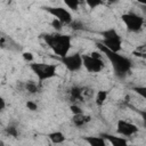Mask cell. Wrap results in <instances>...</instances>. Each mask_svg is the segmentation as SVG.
Segmentation results:
<instances>
[{"mask_svg": "<svg viewBox=\"0 0 146 146\" xmlns=\"http://www.w3.org/2000/svg\"><path fill=\"white\" fill-rule=\"evenodd\" d=\"M98 49L107 57V59L111 62L112 64V67H113V71H114V74L117 79H124L128 74H130L131 70H132V66H133V63L132 60L124 56V55H121L120 52H114V51H111L110 49H107L105 46H103L102 43L97 42L96 43Z\"/></svg>", "mask_w": 146, "mask_h": 146, "instance_id": "cell-1", "label": "cell"}, {"mask_svg": "<svg viewBox=\"0 0 146 146\" xmlns=\"http://www.w3.org/2000/svg\"><path fill=\"white\" fill-rule=\"evenodd\" d=\"M40 36L44 41V43L58 57L66 56L71 50L72 36L70 34H64L60 32H52V33H42Z\"/></svg>", "mask_w": 146, "mask_h": 146, "instance_id": "cell-2", "label": "cell"}, {"mask_svg": "<svg viewBox=\"0 0 146 146\" xmlns=\"http://www.w3.org/2000/svg\"><path fill=\"white\" fill-rule=\"evenodd\" d=\"M99 34L102 36V40H100L99 43L105 46L111 51H114V52H120L121 51L123 40H122V36L117 33V31L115 29L104 30Z\"/></svg>", "mask_w": 146, "mask_h": 146, "instance_id": "cell-3", "label": "cell"}, {"mask_svg": "<svg viewBox=\"0 0 146 146\" xmlns=\"http://www.w3.org/2000/svg\"><path fill=\"white\" fill-rule=\"evenodd\" d=\"M31 71L36 76L38 81L42 83L43 81L50 80L56 76L57 73V65L56 64H48V63H35L31 62L30 64Z\"/></svg>", "mask_w": 146, "mask_h": 146, "instance_id": "cell-4", "label": "cell"}, {"mask_svg": "<svg viewBox=\"0 0 146 146\" xmlns=\"http://www.w3.org/2000/svg\"><path fill=\"white\" fill-rule=\"evenodd\" d=\"M82 66L89 73H99L105 68V63L102 59L100 54L91 52L82 55Z\"/></svg>", "mask_w": 146, "mask_h": 146, "instance_id": "cell-5", "label": "cell"}, {"mask_svg": "<svg viewBox=\"0 0 146 146\" xmlns=\"http://www.w3.org/2000/svg\"><path fill=\"white\" fill-rule=\"evenodd\" d=\"M121 19H122L123 24L125 25V27H127V30L129 32L138 33V32H140L143 30L144 17L140 16L139 14H137V13L129 11V13L122 14L121 15Z\"/></svg>", "mask_w": 146, "mask_h": 146, "instance_id": "cell-6", "label": "cell"}, {"mask_svg": "<svg viewBox=\"0 0 146 146\" xmlns=\"http://www.w3.org/2000/svg\"><path fill=\"white\" fill-rule=\"evenodd\" d=\"M94 96V89L88 87H80V86H73L67 91V98L71 103H82L86 102L89 98H92Z\"/></svg>", "mask_w": 146, "mask_h": 146, "instance_id": "cell-7", "label": "cell"}, {"mask_svg": "<svg viewBox=\"0 0 146 146\" xmlns=\"http://www.w3.org/2000/svg\"><path fill=\"white\" fill-rule=\"evenodd\" d=\"M41 9H43L44 11H47L48 14L54 16V18L58 19L63 25H68L73 21V17H72V14L70 13V10H67L64 7L44 6V7H41Z\"/></svg>", "mask_w": 146, "mask_h": 146, "instance_id": "cell-8", "label": "cell"}, {"mask_svg": "<svg viewBox=\"0 0 146 146\" xmlns=\"http://www.w3.org/2000/svg\"><path fill=\"white\" fill-rule=\"evenodd\" d=\"M59 60L70 72H78L82 68V55L80 52L67 54L64 57H59Z\"/></svg>", "mask_w": 146, "mask_h": 146, "instance_id": "cell-9", "label": "cell"}, {"mask_svg": "<svg viewBox=\"0 0 146 146\" xmlns=\"http://www.w3.org/2000/svg\"><path fill=\"white\" fill-rule=\"evenodd\" d=\"M116 132L123 137H130L138 132V127L129 121L119 120L116 123Z\"/></svg>", "mask_w": 146, "mask_h": 146, "instance_id": "cell-10", "label": "cell"}, {"mask_svg": "<svg viewBox=\"0 0 146 146\" xmlns=\"http://www.w3.org/2000/svg\"><path fill=\"white\" fill-rule=\"evenodd\" d=\"M99 136H102L106 141H108L113 146H127L128 145V140L124 137H117V136L110 135V133H100Z\"/></svg>", "mask_w": 146, "mask_h": 146, "instance_id": "cell-11", "label": "cell"}, {"mask_svg": "<svg viewBox=\"0 0 146 146\" xmlns=\"http://www.w3.org/2000/svg\"><path fill=\"white\" fill-rule=\"evenodd\" d=\"M90 121H91V116L84 114L83 112L79 113V114H73V116H72V123H73V125H75L78 128L86 125Z\"/></svg>", "mask_w": 146, "mask_h": 146, "instance_id": "cell-12", "label": "cell"}, {"mask_svg": "<svg viewBox=\"0 0 146 146\" xmlns=\"http://www.w3.org/2000/svg\"><path fill=\"white\" fill-rule=\"evenodd\" d=\"M48 138L52 144H62L65 140V135L62 131H52L48 133Z\"/></svg>", "mask_w": 146, "mask_h": 146, "instance_id": "cell-13", "label": "cell"}, {"mask_svg": "<svg viewBox=\"0 0 146 146\" xmlns=\"http://www.w3.org/2000/svg\"><path fill=\"white\" fill-rule=\"evenodd\" d=\"M84 140L91 146H106V144H107V141L102 136H98V137H84Z\"/></svg>", "mask_w": 146, "mask_h": 146, "instance_id": "cell-14", "label": "cell"}, {"mask_svg": "<svg viewBox=\"0 0 146 146\" xmlns=\"http://www.w3.org/2000/svg\"><path fill=\"white\" fill-rule=\"evenodd\" d=\"M41 83L40 82H38V83H35L34 81H27L26 83H25V90L29 92V94H38V92H40V90H41V86H40Z\"/></svg>", "mask_w": 146, "mask_h": 146, "instance_id": "cell-15", "label": "cell"}, {"mask_svg": "<svg viewBox=\"0 0 146 146\" xmlns=\"http://www.w3.org/2000/svg\"><path fill=\"white\" fill-rule=\"evenodd\" d=\"M107 96H108V94H107V91L106 90H99L97 94H96V105L97 106H102L104 103H105V100L107 99Z\"/></svg>", "mask_w": 146, "mask_h": 146, "instance_id": "cell-16", "label": "cell"}, {"mask_svg": "<svg viewBox=\"0 0 146 146\" xmlns=\"http://www.w3.org/2000/svg\"><path fill=\"white\" fill-rule=\"evenodd\" d=\"M62 1L65 3V6L70 10H73V11H76L81 3V0H62Z\"/></svg>", "mask_w": 146, "mask_h": 146, "instance_id": "cell-17", "label": "cell"}, {"mask_svg": "<svg viewBox=\"0 0 146 146\" xmlns=\"http://www.w3.org/2000/svg\"><path fill=\"white\" fill-rule=\"evenodd\" d=\"M5 132H6V135H8V136H10V137H14V138L18 137V135H19L18 128H17L16 125H13V124L8 125V127L5 129Z\"/></svg>", "mask_w": 146, "mask_h": 146, "instance_id": "cell-18", "label": "cell"}, {"mask_svg": "<svg viewBox=\"0 0 146 146\" xmlns=\"http://www.w3.org/2000/svg\"><path fill=\"white\" fill-rule=\"evenodd\" d=\"M84 1L90 9H96L97 7H100L104 5V0H84Z\"/></svg>", "mask_w": 146, "mask_h": 146, "instance_id": "cell-19", "label": "cell"}, {"mask_svg": "<svg viewBox=\"0 0 146 146\" xmlns=\"http://www.w3.org/2000/svg\"><path fill=\"white\" fill-rule=\"evenodd\" d=\"M73 30H75V31H79V30H86V25L81 22V21H72L70 24H68Z\"/></svg>", "mask_w": 146, "mask_h": 146, "instance_id": "cell-20", "label": "cell"}, {"mask_svg": "<svg viewBox=\"0 0 146 146\" xmlns=\"http://www.w3.org/2000/svg\"><path fill=\"white\" fill-rule=\"evenodd\" d=\"M132 90H133V91H136L138 95H140V96H141V98H145V97H146V88H145L144 86H141V87H139V86L133 87V88H132Z\"/></svg>", "mask_w": 146, "mask_h": 146, "instance_id": "cell-21", "label": "cell"}, {"mask_svg": "<svg viewBox=\"0 0 146 146\" xmlns=\"http://www.w3.org/2000/svg\"><path fill=\"white\" fill-rule=\"evenodd\" d=\"M133 54H135L136 56H139V57H145V55H146V49H145V46L143 44V46L137 47V50H136V51H133Z\"/></svg>", "mask_w": 146, "mask_h": 146, "instance_id": "cell-22", "label": "cell"}, {"mask_svg": "<svg viewBox=\"0 0 146 146\" xmlns=\"http://www.w3.org/2000/svg\"><path fill=\"white\" fill-rule=\"evenodd\" d=\"M51 26H52L54 29H56V32H60V30H62V27H63V24H62L58 19L54 18L52 22H51Z\"/></svg>", "mask_w": 146, "mask_h": 146, "instance_id": "cell-23", "label": "cell"}, {"mask_svg": "<svg viewBox=\"0 0 146 146\" xmlns=\"http://www.w3.org/2000/svg\"><path fill=\"white\" fill-rule=\"evenodd\" d=\"M26 107H27V110H30V111H32V112L38 111V104L34 103L33 100H27V102H26Z\"/></svg>", "mask_w": 146, "mask_h": 146, "instance_id": "cell-24", "label": "cell"}, {"mask_svg": "<svg viewBox=\"0 0 146 146\" xmlns=\"http://www.w3.org/2000/svg\"><path fill=\"white\" fill-rule=\"evenodd\" d=\"M70 110H71V112L73 113V114H79V113H82L83 111L80 108V106L78 105V104H72L71 106H70Z\"/></svg>", "mask_w": 146, "mask_h": 146, "instance_id": "cell-25", "label": "cell"}, {"mask_svg": "<svg viewBox=\"0 0 146 146\" xmlns=\"http://www.w3.org/2000/svg\"><path fill=\"white\" fill-rule=\"evenodd\" d=\"M23 58L27 62H33V55L31 52H23Z\"/></svg>", "mask_w": 146, "mask_h": 146, "instance_id": "cell-26", "label": "cell"}, {"mask_svg": "<svg viewBox=\"0 0 146 146\" xmlns=\"http://www.w3.org/2000/svg\"><path fill=\"white\" fill-rule=\"evenodd\" d=\"M5 46H7V38L0 33V47L5 48Z\"/></svg>", "mask_w": 146, "mask_h": 146, "instance_id": "cell-27", "label": "cell"}, {"mask_svg": "<svg viewBox=\"0 0 146 146\" xmlns=\"http://www.w3.org/2000/svg\"><path fill=\"white\" fill-rule=\"evenodd\" d=\"M6 108V102L2 97H0V111H3Z\"/></svg>", "mask_w": 146, "mask_h": 146, "instance_id": "cell-28", "label": "cell"}, {"mask_svg": "<svg viewBox=\"0 0 146 146\" xmlns=\"http://www.w3.org/2000/svg\"><path fill=\"white\" fill-rule=\"evenodd\" d=\"M106 1H107L110 5H114V3H116L119 0H106Z\"/></svg>", "mask_w": 146, "mask_h": 146, "instance_id": "cell-29", "label": "cell"}, {"mask_svg": "<svg viewBox=\"0 0 146 146\" xmlns=\"http://www.w3.org/2000/svg\"><path fill=\"white\" fill-rule=\"evenodd\" d=\"M137 2H139L141 5H146V0H137Z\"/></svg>", "mask_w": 146, "mask_h": 146, "instance_id": "cell-30", "label": "cell"}, {"mask_svg": "<svg viewBox=\"0 0 146 146\" xmlns=\"http://www.w3.org/2000/svg\"><path fill=\"white\" fill-rule=\"evenodd\" d=\"M0 112H1V111H0Z\"/></svg>", "mask_w": 146, "mask_h": 146, "instance_id": "cell-31", "label": "cell"}]
</instances>
